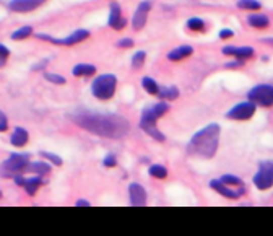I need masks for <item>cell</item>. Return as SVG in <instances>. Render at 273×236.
<instances>
[{"label":"cell","mask_w":273,"mask_h":236,"mask_svg":"<svg viewBox=\"0 0 273 236\" xmlns=\"http://www.w3.org/2000/svg\"><path fill=\"white\" fill-rule=\"evenodd\" d=\"M73 121L85 130L106 138H122L130 130L129 121L119 114L78 113L73 116Z\"/></svg>","instance_id":"1"},{"label":"cell","mask_w":273,"mask_h":236,"mask_svg":"<svg viewBox=\"0 0 273 236\" xmlns=\"http://www.w3.org/2000/svg\"><path fill=\"white\" fill-rule=\"evenodd\" d=\"M220 137H221L220 125L215 122L208 124L190 138L189 150L195 155H200L203 158H213L215 153L218 152Z\"/></svg>","instance_id":"2"},{"label":"cell","mask_w":273,"mask_h":236,"mask_svg":"<svg viewBox=\"0 0 273 236\" xmlns=\"http://www.w3.org/2000/svg\"><path fill=\"white\" fill-rule=\"evenodd\" d=\"M29 155L25 153H13L10 158H7L4 163H0V176L2 178H15L17 174L23 173L28 163H29Z\"/></svg>","instance_id":"3"},{"label":"cell","mask_w":273,"mask_h":236,"mask_svg":"<svg viewBox=\"0 0 273 236\" xmlns=\"http://www.w3.org/2000/svg\"><path fill=\"white\" fill-rule=\"evenodd\" d=\"M117 86V78L113 73H104V75H99L93 80L91 85V91L98 100H109L114 97Z\"/></svg>","instance_id":"4"},{"label":"cell","mask_w":273,"mask_h":236,"mask_svg":"<svg viewBox=\"0 0 273 236\" xmlns=\"http://www.w3.org/2000/svg\"><path fill=\"white\" fill-rule=\"evenodd\" d=\"M36 38L49 41L52 44H59V46H73V44L82 42V41L90 38V31H86V29H77V31H73L70 36H67V38H52V36H49V34L38 33L36 34Z\"/></svg>","instance_id":"5"},{"label":"cell","mask_w":273,"mask_h":236,"mask_svg":"<svg viewBox=\"0 0 273 236\" xmlns=\"http://www.w3.org/2000/svg\"><path fill=\"white\" fill-rule=\"evenodd\" d=\"M249 101L263 108L273 106V86L271 85H257L249 91Z\"/></svg>","instance_id":"6"},{"label":"cell","mask_w":273,"mask_h":236,"mask_svg":"<svg viewBox=\"0 0 273 236\" xmlns=\"http://www.w3.org/2000/svg\"><path fill=\"white\" fill-rule=\"evenodd\" d=\"M254 184L260 191H267L273 186V161H262L259 165V171L254 176Z\"/></svg>","instance_id":"7"},{"label":"cell","mask_w":273,"mask_h":236,"mask_svg":"<svg viewBox=\"0 0 273 236\" xmlns=\"http://www.w3.org/2000/svg\"><path fill=\"white\" fill-rule=\"evenodd\" d=\"M140 129L146 132L151 138H154L156 142H165L166 137L165 134H161L159 129L156 127V117H153L148 111V108L142 113V119H140Z\"/></svg>","instance_id":"8"},{"label":"cell","mask_w":273,"mask_h":236,"mask_svg":"<svg viewBox=\"0 0 273 236\" xmlns=\"http://www.w3.org/2000/svg\"><path fill=\"white\" fill-rule=\"evenodd\" d=\"M255 108L257 105H254L252 101H244L236 105L234 108H231L228 111L226 117L228 119H234V121H249L250 117L255 114Z\"/></svg>","instance_id":"9"},{"label":"cell","mask_w":273,"mask_h":236,"mask_svg":"<svg viewBox=\"0 0 273 236\" xmlns=\"http://www.w3.org/2000/svg\"><path fill=\"white\" fill-rule=\"evenodd\" d=\"M210 186H211V189H215L218 194H221L226 199H239V197H242L246 194V186H239V187L233 186V187H230L228 184L221 182L220 179H213L210 182Z\"/></svg>","instance_id":"10"},{"label":"cell","mask_w":273,"mask_h":236,"mask_svg":"<svg viewBox=\"0 0 273 236\" xmlns=\"http://www.w3.org/2000/svg\"><path fill=\"white\" fill-rule=\"evenodd\" d=\"M150 10H151V2H148V0H145V2H142L137 7L134 18H132V26H134V29H142L145 26Z\"/></svg>","instance_id":"11"},{"label":"cell","mask_w":273,"mask_h":236,"mask_svg":"<svg viewBox=\"0 0 273 236\" xmlns=\"http://www.w3.org/2000/svg\"><path fill=\"white\" fill-rule=\"evenodd\" d=\"M129 199H130V204L134 205V207L145 205L146 204V191L143 189V186H140L138 182H130Z\"/></svg>","instance_id":"12"},{"label":"cell","mask_w":273,"mask_h":236,"mask_svg":"<svg viewBox=\"0 0 273 236\" xmlns=\"http://www.w3.org/2000/svg\"><path fill=\"white\" fill-rule=\"evenodd\" d=\"M44 2H46V0H12V2L9 4V9L13 12L25 13V12L36 10Z\"/></svg>","instance_id":"13"},{"label":"cell","mask_w":273,"mask_h":236,"mask_svg":"<svg viewBox=\"0 0 273 236\" xmlns=\"http://www.w3.org/2000/svg\"><path fill=\"white\" fill-rule=\"evenodd\" d=\"M121 5L117 2L111 4V15H109V26L114 28V29H122L127 26V20L122 17L121 13Z\"/></svg>","instance_id":"14"},{"label":"cell","mask_w":273,"mask_h":236,"mask_svg":"<svg viewBox=\"0 0 273 236\" xmlns=\"http://www.w3.org/2000/svg\"><path fill=\"white\" fill-rule=\"evenodd\" d=\"M225 56H233L236 59H249L254 56V48H247V46H242V48H238V46H225L223 51H221Z\"/></svg>","instance_id":"15"},{"label":"cell","mask_w":273,"mask_h":236,"mask_svg":"<svg viewBox=\"0 0 273 236\" xmlns=\"http://www.w3.org/2000/svg\"><path fill=\"white\" fill-rule=\"evenodd\" d=\"M247 23L252 26V28L263 29V28H268L270 20H268L267 15H263V13H252V15H249Z\"/></svg>","instance_id":"16"},{"label":"cell","mask_w":273,"mask_h":236,"mask_svg":"<svg viewBox=\"0 0 273 236\" xmlns=\"http://www.w3.org/2000/svg\"><path fill=\"white\" fill-rule=\"evenodd\" d=\"M192 53H194V48H192V46H179V48L173 49L171 53L168 54V59H169V61H182V59L189 57Z\"/></svg>","instance_id":"17"},{"label":"cell","mask_w":273,"mask_h":236,"mask_svg":"<svg viewBox=\"0 0 273 236\" xmlns=\"http://www.w3.org/2000/svg\"><path fill=\"white\" fill-rule=\"evenodd\" d=\"M72 73L75 77H91L96 73V67L91 64H78L72 69Z\"/></svg>","instance_id":"18"},{"label":"cell","mask_w":273,"mask_h":236,"mask_svg":"<svg viewBox=\"0 0 273 236\" xmlns=\"http://www.w3.org/2000/svg\"><path fill=\"white\" fill-rule=\"evenodd\" d=\"M28 138H29L28 132L23 127H17V129L13 130V135H12L10 140H12V144L15 147H23V145H26Z\"/></svg>","instance_id":"19"},{"label":"cell","mask_w":273,"mask_h":236,"mask_svg":"<svg viewBox=\"0 0 273 236\" xmlns=\"http://www.w3.org/2000/svg\"><path fill=\"white\" fill-rule=\"evenodd\" d=\"M26 171L36 173L38 176H44V174H49L50 166L47 163H42V161H33V163H28Z\"/></svg>","instance_id":"20"},{"label":"cell","mask_w":273,"mask_h":236,"mask_svg":"<svg viewBox=\"0 0 273 236\" xmlns=\"http://www.w3.org/2000/svg\"><path fill=\"white\" fill-rule=\"evenodd\" d=\"M41 176H34V178H28L25 179V184H23V187L26 191V194L28 196H34L36 194V191L39 189L41 186Z\"/></svg>","instance_id":"21"},{"label":"cell","mask_w":273,"mask_h":236,"mask_svg":"<svg viewBox=\"0 0 273 236\" xmlns=\"http://www.w3.org/2000/svg\"><path fill=\"white\" fill-rule=\"evenodd\" d=\"M158 97L159 98H163V100H169V101H173L179 97V90L176 86H169V88H159V91H158Z\"/></svg>","instance_id":"22"},{"label":"cell","mask_w":273,"mask_h":236,"mask_svg":"<svg viewBox=\"0 0 273 236\" xmlns=\"http://www.w3.org/2000/svg\"><path fill=\"white\" fill-rule=\"evenodd\" d=\"M148 111H150V114H151L153 117H156V119H158V117H161V116L166 114V113L169 111V105H168V103L161 101V103H156L154 106L148 108Z\"/></svg>","instance_id":"23"},{"label":"cell","mask_w":273,"mask_h":236,"mask_svg":"<svg viewBox=\"0 0 273 236\" xmlns=\"http://www.w3.org/2000/svg\"><path fill=\"white\" fill-rule=\"evenodd\" d=\"M148 173H150L151 178L165 179L166 176H168V169H166V166H163V165H151L150 169H148Z\"/></svg>","instance_id":"24"},{"label":"cell","mask_w":273,"mask_h":236,"mask_svg":"<svg viewBox=\"0 0 273 236\" xmlns=\"http://www.w3.org/2000/svg\"><path fill=\"white\" fill-rule=\"evenodd\" d=\"M142 86H143L150 95H158V91H159L158 83L154 82L151 77H143V78H142Z\"/></svg>","instance_id":"25"},{"label":"cell","mask_w":273,"mask_h":236,"mask_svg":"<svg viewBox=\"0 0 273 236\" xmlns=\"http://www.w3.org/2000/svg\"><path fill=\"white\" fill-rule=\"evenodd\" d=\"M187 28L190 29V31H203L205 29V21L202 18H198V17H192L187 20Z\"/></svg>","instance_id":"26"},{"label":"cell","mask_w":273,"mask_h":236,"mask_svg":"<svg viewBox=\"0 0 273 236\" xmlns=\"http://www.w3.org/2000/svg\"><path fill=\"white\" fill-rule=\"evenodd\" d=\"M238 7L242 10H260L262 9V4L259 0H239Z\"/></svg>","instance_id":"27"},{"label":"cell","mask_w":273,"mask_h":236,"mask_svg":"<svg viewBox=\"0 0 273 236\" xmlns=\"http://www.w3.org/2000/svg\"><path fill=\"white\" fill-rule=\"evenodd\" d=\"M33 34V28L31 26H23V28H20V29H17L13 34H12V39H15V41H21V39H26V38H29V36Z\"/></svg>","instance_id":"28"},{"label":"cell","mask_w":273,"mask_h":236,"mask_svg":"<svg viewBox=\"0 0 273 236\" xmlns=\"http://www.w3.org/2000/svg\"><path fill=\"white\" fill-rule=\"evenodd\" d=\"M220 181H221V182H225V184H228V186H234V187L244 186V182H242V179L238 178V176H234V174H225V176H221Z\"/></svg>","instance_id":"29"},{"label":"cell","mask_w":273,"mask_h":236,"mask_svg":"<svg viewBox=\"0 0 273 236\" xmlns=\"http://www.w3.org/2000/svg\"><path fill=\"white\" fill-rule=\"evenodd\" d=\"M146 59V53L145 51H138V53H135V56L132 57V65H134V69H140L143 65Z\"/></svg>","instance_id":"30"},{"label":"cell","mask_w":273,"mask_h":236,"mask_svg":"<svg viewBox=\"0 0 273 236\" xmlns=\"http://www.w3.org/2000/svg\"><path fill=\"white\" fill-rule=\"evenodd\" d=\"M41 157L47 158L49 161H52V165H56V166H62V158H59L57 155H54V153H50V152H41Z\"/></svg>","instance_id":"31"},{"label":"cell","mask_w":273,"mask_h":236,"mask_svg":"<svg viewBox=\"0 0 273 236\" xmlns=\"http://www.w3.org/2000/svg\"><path fill=\"white\" fill-rule=\"evenodd\" d=\"M44 77H46L49 82L57 83V85H64V83H65V78H64L62 75H57V73H49V72H46V73H44Z\"/></svg>","instance_id":"32"},{"label":"cell","mask_w":273,"mask_h":236,"mask_svg":"<svg viewBox=\"0 0 273 236\" xmlns=\"http://www.w3.org/2000/svg\"><path fill=\"white\" fill-rule=\"evenodd\" d=\"M10 56V51L7 46H4V44H0V67H4V65L7 64V59H9Z\"/></svg>","instance_id":"33"},{"label":"cell","mask_w":273,"mask_h":236,"mask_svg":"<svg viewBox=\"0 0 273 236\" xmlns=\"http://www.w3.org/2000/svg\"><path fill=\"white\" fill-rule=\"evenodd\" d=\"M132 46H134V41H132L130 38H124L117 42V48H122V49H130Z\"/></svg>","instance_id":"34"},{"label":"cell","mask_w":273,"mask_h":236,"mask_svg":"<svg viewBox=\"0 0 273 236\" xmlns=\"http://www.w3.org/2000/svg\"><path fill=\"white\" fill-rule=\"evenodd\" d=\"M102 163H104V166H107V168H113V166L117 165V160H116L114 155H107V157L104 158V161H102Z\"/></svg>","instance_id":"35"},{"label":"cell","mask_w":273,"mask_h":236,"mask_svg":"<svg viewBox=\"0 0 273 236\" xmlns=\"http://www.w3.org/2000/svg\"><path fill=\"white\" fill-rule=\"evenodd\" d=\"M9 129V121H7V116L0 111V132H5Z\"/></svg>","instance_id":"36"},{"label":"cell","mask_w":273,"mask_h":236,"mask_svg":"<svg viewBox=\"0 0 273 236\" xmlns=\"http://www.w3.org/2000/svg\"><path fill=\"white\" fill-rule=\"evenodd\" d=\"M218 36H220V39H230L234 36V31H231V29H221Z\"/></svg>","instance_id":"37"},{"label":"cell","mask_w":273,"mask_h":236,"mask_svg":"<svg viewBox=\"0 0 273 236\" xmlns=\"http://www.w3.org/2000/svg\"><path fill=\"white\" fill-rule=\"evenodd\" d=\"M242 62H244V59H236V61L230 62V64H226L228 67H241Z\"/></svg>","instance_id":"38"},{"label":"cell","mask_w":273,"mask_h":236,"mask_svg":"<svg viewBox=\"0 0 273 236\" xmlns=\"http://www.w3.org/2000/svg\"><path fill=\"white\" fill-rule=\"evenodd\" d=\"M77 207H90V202L88 201H83V199H78V201L75 202Z\"/></svg>","instance_id":"39"},{"label":"cell","mask_w":273,"mask_h":236,"mask_svg":"<svg viewBox=\"0 0 273 236\" xmlns=\"http://www.w3.org/2000/svg\"><path fill=\"white\" fill-rule=\"evenodd\" d=\"M265 42H270V44H273V38H267V39H265Z\"/></svg>","instance_id":"40"},{"label":"cell","mask_w":273,"mask_h":236,"mask_svg":"<svg viewBox=\"0 0 273 236\" xmlns=\"http://www.w3.org/2000/svg\"><path fill=\"white\" fill-rule=\"evenodd\" d=\"M0 197H2V191H0Z\"/></svg>","instance_id":"41"}]
</instances>
